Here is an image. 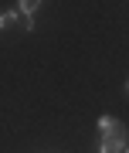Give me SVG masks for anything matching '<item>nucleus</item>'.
<instances>
[{"label": "nucleus", "mask_w": 129, "mask_h": 153, "mask_svg": "<svg viewBox=\"0 0 129 153\" xmlns=\"http://www.w3.org/2000/svg\"><path fill=\"white\" fill-rule=\"evenodd\" d=\"M38 4H41V0H17V14H24V17H31L34 10H38Z\"/></svg>", "instance_id": "nucleus-3"}, {"label": "nucleus", "mask_w": 129, "mask_h": 153, "mask_svg": "<svg viewBox=\"0 0 129 153\" xmlns=\"http://www.w3.org/2000/svg\"><path fill=\"white\" fill-rule=\"evenodd\" d=\"M17 24H21L24 31H34V21H31V17H24V14H21V21H17Z\"/></svg>", "instance_id": "nucleus-4"}, {"label": "nucleus", "mask_w": 129, "mask_h": 153, "mask_svg": "<svg viewBox=\"0 0 129 153\" xmlns=\"http://www.w3.org/2000/svg\"><path fill=\"white\" fill-rule=\"evenodd\" d=\"M99 129H102V133H119V129H122V123L112 119V116H102V119H99Z\"/></svg>", "instance_id": "nucleus-2"}, {"label": "nucleus", "mask_w": 129, "mask_h": 153, "mask_svg": "<svg viewBox=\"0 0 129 153\" xmlns=\"http://www.w3.org/2000/svg\"><path fill=\"white\" fill-rule=\"evenodd\" d=\"M99 153H126V129H119V133H102Z\"/></svg>", "instance_id": "nucleus-1"}]
</instances>
